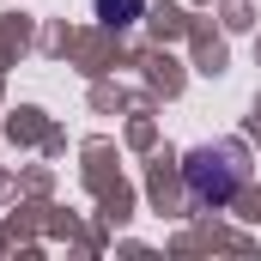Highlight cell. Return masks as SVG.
Returning a JSON list of instances; mask_svg holds the SVG:
<instances>
[{
  "label": "cell",
  "instance_id": "cell-2",
  "mask_svg": "<svg viewBox=\"0 0 261 261\" xmlns=\"http://www.w3.org/2000/svg\"><path fill=\"white\" fill-rule=\"evenodd\" d=\"M97 18H103L110 31H122V24L140 18V0H97Z\"/></svg>",
  "mask_w": 261,
  "mask_h": 261
},
{
  "label": "cell",
  "instance_id": "cell-1",
  "mask_svg": "<svg viewBox=\"0 0 261 261\" xmlns=\"http://www.w3.org/2000/svg\"><path fill=\"white\" fill-rule=\"evenodd\" d=\"M182 182H189V195H195L200 206H225V200L243 195V182H249V152H243L237 140L195 146V152L182 158Z\"/></svg>",
  "mask_w": 261,
  "mask_h": 261
}]
</instances>
